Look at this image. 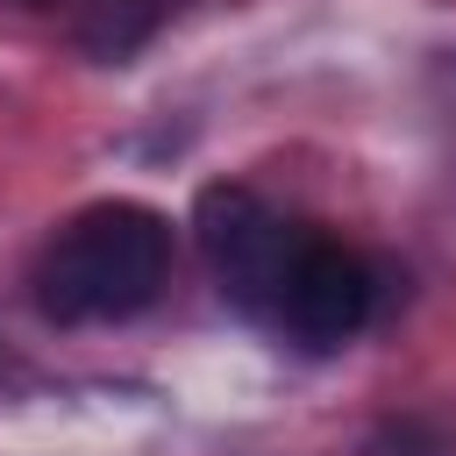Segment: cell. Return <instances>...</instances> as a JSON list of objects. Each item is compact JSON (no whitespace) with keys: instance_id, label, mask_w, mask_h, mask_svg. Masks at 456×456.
Segmentation results:
<instances>
[{"instance_id":"cell-1","label":"cell","mask_w":456,"mask_h":456,"mask_svg":"<svg viewBox=\"0 0 456 456\" xmlns=\"http://www.w3.org/2000/svg\"><path fill=\"white\" fill-rule=\"evenodd\" d=\"M171 278V221L135 200L86 207L57 228V242L36 264V306L64 328L128 321L142 314Z\"/></svg>"},{"instance_id":"cell-2","label":"cell","mask_w":456,"mask_h":456,"mask_svg":"<svg viewBox=\"0 0 456 456\" xmlns=\"http://www.w3.org/2000/svg\"><path fill=\"white\" fill-rule=\"evenodd\" d=\"M192 228H200V256H207L214 285L242 314H271L278 285H285V271H292V256L306 242V228H292L249 185H207L200 207H192Z\"/></svg>"},{"instance_id":"cell-3","label":"cell","mask_w":456,"mask_h":456,"mask_svg":"<svg viewBox=\"0 0 456 456\" xmlns=\"http://www.w3.org/2000/svg\"><path fill=\"white\" fill-rule=\"evenodd\" d=\"M370 306H378L370 264H363L356 249L328 242V235H306L299 256H292V271H285V285H278L271 321H278L299 349H342V342L363 335Z\"/></svg>"},{"instance_id":"cell-4","label":"cell","mask_w":456,"mask_h":456,"mask_svg":"<svg viewBox=\"0 0 456 456\" xmlns=\"http://www.w3.org/2000/svg\"><path fill=\"white\" fill-rule=\"evenodd\" d=\"M164 14H171V0H93V14H86V43H93L100 57H121V50H135Z\"/></svg>"}]
</instances>
